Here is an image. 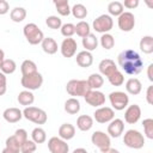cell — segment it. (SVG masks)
I'll return each mask as SVG.
<instances>
[{
	"label": "cell",
	"instance_id": "cell-21",
	"mask_svg": "<svg viewBox=\"0 0 153 153\" xmlns=\"http://www.w3.org/2000/svg\"><path fill=\"white\" fill-rule=\"evenodd\" d=\"M141 90H142V84L137 78H129L126 81V91L129 94L136 96L141 92Z\"/></svg>",
	"mask_w": 153,
	"mask_h": 153
},
{
	"label": "cell",
	"instance_id": "cell-38",
	"mask_svg": "<svg viewBox=\"0 0 153 153\" xmlns=\"http://www.w3.org/2000/svg\"><path fill=\"white\" fill-rule=\"evenodd\" d=\"M45 24H47V26H48L49 29H51V30H57V29H61V26H62V20H61V18L57 17V16H49V17H47V19H45Z\"/></svg>",
	"mask_w": 153,
	"mask_h": 153
},
{
	"label": "cell",
	"instance_id": "cell-3",
	"mask_svg": "<svg viewBox=\"0 0 153 153\" xmlns=\"http://www.w3.org/2000/svg\"><path fill=\"white\" fill-rule=\"evenodd\" d=\"M123 143L133 149H140L145 146V136L139 130L129 129L124 133L123 136Z\"/></svg>",
	"mask_w": 153,
	"mask_h": 153
},
{
	"label": "cell",
	"instance_id": "cell-26",
	"mask_svg": "<svg viewBox=\"0 0 153 153\" xmlns=\"http://www.w3.org/2000/svg\"><path fill=\"white\" fill-rule=\"evenodd\" d=\"M17 100L20 105H24L25 108L26 106H30L33 102H35V96L31 91H27V90H24L22 92H19L18 97H17Z\"/></svg>",
	"mask_w": 153,
	"mask_h": 153
},
{
	"label": "cell",
	"instance_id": "cell-50",
	"mask_svg": "<svg viewBox=\"0 0 153 153\" xmlns=\"http://www.w3.org/2000/svg\"><path fill=\"white\" fill-rule=\"evenodd\" d=\"M72 153H87V151L85 148H82V147H79V148H75Z\"/></svg>",
	"mask_w": 153,
	"mask_h": 153
},
{
	"label": "cell",
	"instance_id": "cell-15",
	"mask_svg": "<svg viewBox=\"0 0 153 153\" xmlns=\"http://www.w3.org/2000/svg\"><path fill=\"white\" fill-rule=\"evenodd\" d=\"M141 117V108L137 104L128 105L124 111V121L129 124H135Z\"/></svg>",
	"mask_w": 153,
	"mask_h": 153
},
{
	"label": "cell",
	"instance_id": "cell-2",
	"mask_svg": "<svg viewBox=\"0 0 153 153\" xmlns=\"http://www.w3.org/2000/svg\"><path fill=\"white\" fill-rule=\"evenodd\" d=\"M66 91L73 98H78V97H85L86 93L90 91V87H88V84L86 80L72 79L67 82Z\"/></svg>",
	"mask_w": 153,
	"mask_h": 153
},
{
	"label": "cell",
	"instance_id": "cell-49",
	"mask_svg": "<svg viewBox=\"0 0 153 153\" xmlns=\"http://www.w3.org/2000/svg\"><path fill=\"white\" fill-rule=\"evenodd\" d=\"M152 69H153V63H149V66L147 67V76H148L149 81H153V74H152Z\"/></svg>",
	"mask_w": 153,
	"mask_h": 153
},
{
	"label": "cell",
	"instance_id": "cell-42",
	"mask_svg": "<svg viewBox=\"0 0 153 153\" xmlns=\"http://www.w3.org/2000/svg\"><path fill=\"white\" fill-rule=\"evenodd\" d=\"M5 145H6L5 147H7V148H10V149H12V151H14V152H17V153H20V143H19L18 140L14 137V135L7 137Z\"/></svg>",
	"mask_w": 153,
	"mask_h": 153
},
{
	"label": "cell",
	"instance_id": "cell-52",
	"mask_svg": "<svg viewBox=\"0 0 153 153\" xmlns=\"http://www.w3.org/2000/svg\"><path fill=\"white\" fill-rule=\"evenodd\" d=\"M4 60H5V53H4L2 49H0V67H1L2 62H4Z\"/></svg>",
	"mask_w": 153,
	"mask_h": 153
},
{
	"label": "cell",
	"instance_id": "cell-39",
	"mask_svg": "<svg viewBox=\"0 0 153 153\" xmlns=\"http://www.w3.org/2000/svg\"><path fill=\"white\" fill-rule=\"evenodd\" d=\"M108 80H109V82H110L112 86H121V85H123V82H124V75H123L122 72L116 71V72H114L110 76H108Z\"/></svg>",
	"mask_w": 153,
	"mask_h": 153
},
{
	"label": "cell",
	"instance_id": "cell-4",
	"mask_svg": "<svg viewBox=\"0 0 153 153\" xmlns=\"http://www.w3.org/2000/svg\"><path fill=\"white\" fill-rule=\"evenodd\" d=\"M23 33H24L26 41L32 45H37V44L42 43V41L44 38L43 31L35 23H27L23 27Z\"/></svg>",
	"mask_w": 153,
	"mask_h": 153
},
{
	"label": "cell",
	"instance_id": "cell-11",
	"mask_svg": "<svg viewBox=\"0 0 153 153\" xmlns=\"http://www.w3.org/2000/svg\"><path fill=\"white\" fill-rule=\"evenodd\" d=\"M48 149L50 153H69V146L67 141L59 136H53L48 140Z\"/></svg>",
	"mask_w": 153,
	"mask_h": 153
},
{
	"label": "cell",
	"instance_id": "cell-36",
	"mask_svg": "<svg viewBox=\"0 0 153 153\" xmlns=\"http://www.w3.org/2000/svg\"><path fill=\"white\" fill-rule=\"evenodd\" d=\"M54 5L56 7V11L60 16H68L71 13V6L67 0H60V1H54Z\"/></svg>",
	"mask_w": 153,
	"mask_h": 153
},
{
	"label": "cell",
	"instance_id": "cell-22",
	"mask_svg": "<svg viewBox=\"0 0 153 153\" xmlns=\"http://www.w3.org/2000/svg\"><path fill=\"white\" fill-rule=\"evenodd\" d=\"M41 45H42L43 51L45 54H48V55L56 54L57 53V49H59V45H57L56 41L54 38H51V37H44L43 41H42V43H41Z\"/></svg>",
	"mask_w": 153,
	"mask_h": 153
},
{
	"label": "cell",
	"instance_id": "cell-19",
	"mask_svg": "<svg viewBox=\"0 0 153 153\" xmlns=\"http://www.w3.org/2000/svg\"><path fill=\"white\" fill-rule=\"evenodd\" d=\"M75 135V127L71 123H63L60 126L59 128V137L65 140V141H68L71 139H73Z\"/></svg>",
	"mask_w": 153,
	"mask_h": 153
},
{
	"label": "cell",
	"instance_id": "cell-31",
	"mask_svg": "<svg viewBox=\"0 0 153 153\" xmlns=\"http://www.w3.org/2000/svg\"><path fill=\"white\" fill-rule=\"evenodd\" d=\"M20 71H22L23 75H29V74L38 72L37 71V66L32 60H24L22 62V65H20Z\"/></svg>",
	"mask_w": 153,
	"mask_h": 153
},
{
	"label": "cell",
	"instance_id": "cell-33",
	"mask_svg": "<svg viewBox=\"0 0 153 153\" xmlns=\"http://www.w3.org/2000/svg\"><path fill=\"white\" fill-rule=\"evenodd\" d=\"M31 139L35 143H43L47 140V134L45 130L41 127H36L32 131H31Z\"/></svg>",
	"mask_w": 153,
	"mask_h": 153
},
{
	"label": "cell",
	"instance_id": "cell-48",
	"mask_svg": "<svg viewBox=\"0 0 153 153\" xmlns=\"http://www.w3.org/2000/svg\"><path fill=\"white\" fill-rule=\"evenodd\" d=\"M146 100L149 105L153 104V85L148 86L147 87V91H146Z\"/></svg>",
	"mask_w": 153,
	"mask_h": 153
},
{
	"label": "cell",
	"instance_id": "cell-7",
	"mask_svg": "<svg viewBox=\"0 0 153 153\" xmlns=\"http://www.w3.org/2000/svg\"><path fill=\"white\" fill-rule=\"evenodd\" d=\"M92 26L96 30V32H99L102 35L103 33H109V31L114 26V19L109 14H100L99 17H97L93 20Z\"/></svg>",
	"mask_w": 153,
	"mask_h": 153
},
{
	"label": "cell",
	"instance_id": "cell-44",
	"mask_svg": "<svg viewBox=\"0 0 153 153\" xmlns=\"http://www.w3.org/2000/svg\"><path fill=\"white\" fill-rule=\"evenodd\" d=\"M14 137L18 140V142L20 143V146L27 140V131L25 130V129H23V128H19V129H17L16 130V133H14Z\"/></svg>",
	"mask_w": 153,
	"mask_h": 153
},
{
	"label": "cell",
	"instance_id": "cell-9",
	"mask_svg": "<svg viewBox=\"0 0 153 153\" xmlns=\"http://www.w3.org/2000/svg\"><path fill=\"white\" fill-rule=\"evenodd\" d=\"M91 141L96 147H98L100 149V152L106 151L108 148H110V145H111L110 136L102 130H96L91 135Z\"/></svg>",
	"mask_w": 153,
	"mask_h": 153
},
{
	"label": "cell",
	"instance_id": "cell-16",
	"mask_svg": "<svg viewBox=\"0 0 153 153\" xmlns=\"http://www.w3.org/2000/svg\"><path fill=\"white\" fill-rule=\"evenodd\" d=\"M124 130V122L121 118H114L109 122L108 126V135L111 137H120Z\"/></svg>",
	"mask_w": 153,
	"mask_h": 153
},
{
	"label": "cell",
	"instance_id": "cell-10",
	"mask_svg": "<svg viewBox=\"0 0 153 153\" xmlns=\"http://www.w3.org/2000/svg\"><path fill=\"white\" fill-rule=\"evenodd\" d=\"M93 118L98 123H109L115 118V111L114 109L109 106H100L93 112Z\"/></svg>",
	"mask_w": 153,
	"mask_h": 153
},
{
	"label": "cell",
	"instance_id": "cell-45",
	"mask_svg": "<svg viewBox=\"0 0 153 153\" xmlns=\"http://www.w3.org/2000/svg\"><path fill=\"white\" fill-rule=\"evenodd\" d=\"M7 91V78L4 73L0 72V96H4Z\"/></svg>",
	"mask_w": 153,
	"mask_h": 153
},
{
	"label": "cell",
	"instance_id": "cell-5",
	"mask_svg": "<svg viewBox=\"0 0 153 153\" xmlns=\"http://www.w3.org/2000/svg\"><path fill=\"white\" fill-rule=\"evenodd\" d=\"M23 117L35 124H44L48 120V115L43 109L36 106H26L23 110Z\"/></svg>",
	"mask_w": 153,
	"mask_h": 153
},
{
	"label": "cell",
	"instance_id": "cell-47",
	"mask_svg": "<svg viewBox=\"0 0 153 153\" xmlns=\"http://www.w3.org/2000/svg\"><path fill=\"white\" fill-rule=\"evenodd\" d=\"M122 5H123V7L131 10V8H135L139 6V0H124V2Z\"/></svg>",
	"mask_w": 153,
	"mask_h": 153
},
{
	"label": "cell",
	"instance_id": "cell-14",
	"mask_svg": "<svg viewBox=\"0 0 153 153\" xmlns=\"http://www.w3.org/2000/svg\"><path fill=\"white\" fill-rule=\"evenodd\" d=\"M76 49H78V43L74 38L69 37V38H65L60 45V51L62 54L63 57H73L76 53Z\"/></svg>",
	"mask_w": 153,
	"mask_h": 153
},
{
	"label": "cell",
	"instance_id": "cell-29",
	"mask_svg": "<svg viewBox=\"0 0 153 153\" xmlns=\"http://www.w3.org/2000/svg\"><path fill=\"white\" fill-rule=\"evenodd\" d=\"M26 17V10L24 7H14L10 12V18L14 23H22Z\"/></svg>",
	"mask_w": 153,
	"mask_h": 153
},
{
	"label": "cell",
	"instance_id": "cell-51",
	"mask_svg": "<svg viewBox=\"0 0 153 153\" xmlns=\"http://www.w3.org/2000/svg\"><path fill=\"white\" fill-rule=\"evenodd\" d=\"M102 153H120V151L118 149H115V148H108L106 151H104V152H102Z\"/></svg>",
	"mask_w": 153,
	"mask_h": 153
},
{
	"label": "cell",
	"instance_id": "cell-40",
	"mask_svg": "<svg viewBox=\"0 0 153 153\" xmlns=\"http://www.w3.org/2000/svg\"><path fill=\"white\" fill-rule=\"evenodd\" d=\"M142 126H143V131H145V136L149 140L153 139V120L152 118H146L142 121Z\"/></svg>",
	"mask_w": 153,
	"mask_h": 153
},
{
	"label": "cell",
	"instance_id": "cell-35",
	"mask_svg": "<svg viewBox=\"0 0 153 153\" xmlns=\"http://www.w3.org/2000/svg\"><path fill=\"white\" fill-rule=\"evenodd\" d=\"M16 69H17V65H16L14 60H12V59H5L2 65H1V67H0V72L4 73L5 75L14 73Z\"/></svg>",
	"mask_w": 153,
	"mask_h": 153
},
{
	"label": "cell",
	"instance_id": "cell-18",
	"mask_svg": "<svg viewBox=\"0 0 153 153\" xmlns=\"http://www.w3.org/2000/svg\"><path fill=\"white\" fill-rule=\"evenodd\" d=\"M2 117L8 123H17L23 117V111L18 108H7L2 112Z\"/></svg>",
	"mask_w": 153,
	"mask_h": 153
},
{
	"label": "cell",
	"instance_id": "cell-24",
	"mask_svg": "<svg viewBox=\"0 0 153 153\" xmlns=\"http://www.w3.org/2000/svg\"><path fill=\"white\" fill-rule=\"evenodd\" d=\"M81 43H82V47L85 48V50L91 53V51L97 49V47H98V38L96 37V35L90 33V35H87L86 37L82 38Z\"/></svg>",
	"mask_w": 153,
	"mask_h": 153
},
{
	"label": "cell",
	"instance_id": "cell-20",
	"mask_svg": "<svg viewBox=\"0 0 153 153\" xmlns=\"http://www.w3.org/2000/svg\"><path fill=\"white\" fill-rule=\"evenodd\" d=\"M76 63L78 66L82 67V68H87L90 67L92 63H93V56L90 51H86V50H82V51H79L76 54Z\"/></svg>",
	"mask_w": 153,
	"mask_h": 153
},
{
	"label": "cell",
	"instance_id": "cell-30",
	"mask_svg": "<svg viewBox=\"0 0 153 153\" xmlns=\"http://www.w3.org/2000/svg\"><path fill=\"white\" fill-rule=\"evenodd\" d=\"M75 33H76L79 37H81V38L86 37L87 35L91 33L90 24H88L87 22H85V20H80V22L76 23V25H75Z\"/></svg>",
	"mask_w": 153,
	"mask_h": 153
},
{
	"label": "cell",
	"instance_id": "cell-8",
	"mask_svg": "<svg viewBox=\"0 0 153 153\" xmlns=\"http://www.w3.org/2000/svg\"><path fill=\"white\" fill-rule=\"evenodd\" d=\"M109 100H110L111 106L115 110L121 111V110H124L128 106L129 97L123 91H114V92H111L109 94Z\"/></svg>",
	"mask_w": 153,
	"mask_h": 153
},
{
	"label": "cell",
	"instance_id": "cell-25",
	"mask_svg": "<svg viewBox=\"0 0 153 153\" xmlns=\"http://www.w3.org/2000/svg\"><path fill=\"white\" fill-rule=\"evenodd\" d=\"M90 90H99L104 84V78L99 73H92L86 80Z\"/></svg>",
	"mask_w": 153,
	"mask_h": 153
},
{
	"label": "cell",
	"instance_id": "cell-34",
	"mask_svg": "<svg viewBox=\"0 0 153 153\" xmlns=\"http://www.w3.org/2000/svg\"><path fill=\"white\" fill-rule=\"evenodd\" d=\"M71 13L76 19H84L87 16V8L82 4H75L73 7H71Z\"/></svg>",
	"mask_w": 153,
	"mask_h": 153
},
{
	"label": "cell",
	"instance_id": "cell-1",
	"mask_svg": "<svg viewBox=\"0 0 153 153\" xmlns=\"http://www.w3.org/2000/svg\"><path fill=\"white\" fill-rule=\"evenodd\" d=\"M117 61L122 71L129 75H136L143 68V61L141 56L133 49H126L121 51L117 56Z\"/></svg>",
	"mask_w": 153,
	"mask_h": 153
},
{
	"label": "cell",
	"instance_id": "cell-17",
	"mask_svg": "<svg viewBox=\"0 0 153 153\" xmlns=\"http://www.w3.org/2000/svg\"><path fill=\"white\" fill-rule=\"evenodd\" d=\"M98 68H99V72H100L99 74L100 75H104L106 78L110 76L114 72L118 71L115 61H112L111 59H104V60H102L99 62V65H98Z\"/></svg>",
	"mask_w": 153,
	"mask_h": 153
},
{
	"label": "cell",
	"instance_id": "cell-28",
	"mask_svg": "<svg viewBox=\"0 0 153 153\" xmlns=\"http://www.w3.org/2000/svg\"><path fill=\"white\" fill-rule=\"evenodd\" d=\"M139 47L143 54H152L153 53V37L152 36H143L140 39Z\"/></svg>",
	"mask_w": 153,
	"mask_h": 153
},
{
	"label": "cell",
	"instance_id": "cell-27",
	"mask_svg": "<svg viewBox=\"0 0 153 153\" xmlns=\"http://www.w3.org/2000/svg\"><path fill=\"white\" fill-rule=\"evenodd\" d=\"M65 111L69 115H75L80 111V102L78 100V98H68L65 102Z\"/></svg>",
	"mask_w": 153,
	"mask_h": 153
},
{
	"label": "cell",
	"instance_id": "cell-6",
	"mask_svg": "<svg viewBox=\"0 0 153 153\" xmlns=\"http://www.w3.org/2000/svg\"><path fill=\"white\" fill-rule=\"evenodd\" d=\"M20 84L25 90L32 92L35 90H38L42 86L43 76L39 72H36V73H32V74H29V75H23L22 79H20Z\"/></svg>",
	"mask_w": 153,
	"mask_h": 153
},
{
	"label": "cell",
	"instance_id": "cell-23",
	"mask_svg": "<svg viewBox=\"0 0 153 153\" xmlns=\"http://www.w3.org/2000/svg\"><path fill=\"white\" fill-rule=\"evenodd\" d=\"M76 127L81 131H88L93 127V118L88 115H80L76 118Z\"/></svg>",
	"mask_w": 153,
	"mask_h": 153
},
{
	"label": "cell",
	"instance_id": "cell-46",
	"mask_svg": "<svg viewBox=\"0 0 153 153\" xmlns=\"http://www.w3.org/2000/svg\"><path fill=\"white\" fill-rule=\"evenodd\" d=\"M10 11V4L6 0H0V16L6 14Z\"/></svg>",
	"mask_w": 153,
	"mask_h": 153
},
{
	"label": "cell",
	"instance_id": "cell-37",
	"mask_svg": "<svg viewBox=\"0 0 153 153\" xmlns=\"http://www.w3.org/2000/svg\"><path fill=\"white\" fill-rule=\"evenodd\" d=\"M99 43H100V45H102L104 49L110 50V49L114 48V45H115V38H114V36L110 35V33H103L102 37L99 38Z\"/></svg>",
	"mask_w": 153,
	"mask_h": 153
},
{
	"label": "cell",
	"instance_id": "cell-12",
	"mask_svg": "<svg viewBox=\"0 0 153 153\" xmlns=\"http://www.w3.org/2000/svg\"><path fill=\"white\" fill-rule=\"evenodd\" d=\"M117 25L120 30L124 32H129L134 29L135 26V17L131 12H123L121 16H118L117 19Z\"/></svg>",
	"mask_w": 153,
	"mask_h": 153
},
{
	"label": "cell",
	"instance_id": "cell-13",
	"mask_svg": "<svg viewBox=\"0 0 153 153\" xmlns=\"http://www.w3.org/2000/svg\"><path fill=\"white\" fill-rule=\"evenodd\" d=\"M84 98L88 105L94 108H100L105 103V94L99 90H90Z\"/></svg>",
	"mask_w": 153,
	"mask_h": 153
},
{
	"label": "cell",
	"instance_id": "cell-43",
	"mask_svg": "<svg viewBox=\"0 0 153 153\" xmlns=\"http://www.w3.org/2000/svg\"><path fill=\"white\" fill-rule=\"evenodd\" d=\"M37 148V143H35L32 140H26L22 146H20V153H35Z\"/></svg>",
	"mask_w": 153,
	"mask_h": 153
},
{
	"label": "cell",
	"instance_id": "cell-32",
	"mask_svg": "<svg viewBox=\"0 0 153 153\" xmlns=\"http://www.w3.org/2000/svg\"><path fill=\"white\" fill-rule=\"evenodd\" d=\"M123 8H124V7H123L122 2H120V1H111V2L108 5L109 16H110V17H111V16L118 17V16H121V14L124 12Z\"/></svg>",
	"mask_w": 153,
	"mask_h": 153
},
{
	"label": "cell",
	"instance_id": "cell-53",
	"mask_svg": "<svg viewBox=\"0 0 153 153\" xmlns=\"http://www.w3.org/2000/svg\"><path fill=\"white\" fill-rule=\"evenodd\" d=\"M1 153H17V152H14V151H12V149H10V148L5 147V148L2 149V152H1Z\"/></svg>",
	"mask_w": 153,
	"mask_h": 153
},
{
	"label": "cell",
	"instance_id": "cell-41",
	"mask_svg": "<svg viewBox=\"0 0 153 153\" xmlns=\"http://www.w3.org/2000/svg\"><path fill=\"white\" fill-rule=\"evenodd\" d=\"M60 30L62 36H65L66 38H69L75 33V25L72 23H66V24H62Z\"/></svg>",
	"mask_w": 153,
	"mask_h": 153
}]
</instances>
